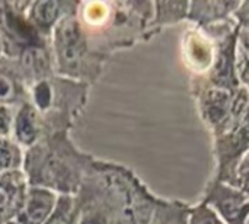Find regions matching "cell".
<instances>
[{
	"label": "cell",
	"mask_w": 249,
	"mask_h": 224,
	"mask_svg": "<svg viewBox=\"0 0 249 224\" xmlns=\"http://www.w3.org/2000/svg\"><path fill=\"white\" fill-rule=\"evenodd\" d=\"M74 201L79 224H149L158 197L127 166L95 157Z\"/></svg>",
	"instance_id": "1"
},
{
	"label": "cell",
	"mask_w": 249,
	"mask_h": 224,
	"mask_svg": "<svg viewBox=\"0 0 249 224\" xmlns=\"http://www.w3.org/2000/svg\"><path fill=\"white\" fill-rule=\"evenodd\" d=\"M93 159L73 141L70 131H54L25 150L22 172L29 187L74 197Z\"/></svg>",
	"instance_id": "2"
},
{
	"label": "cell",
	"mask_w": 249,
	"mask_h": 224,
	"mask_svg": "<svg viewBox=\"0 0 249 224\" xmlns=\"http://www.w3.org/2000/svg\"><path fill=\"white\" fill-rule=\"evenodd\" d=\"M50 45L55 76L88 85H93L101 77L109 58L92 47L76 13L66 15L57 23Z\"/></svg>",
	"instance_id": "3"
},
{
	"label": "cell",
	"mask_w": 249,
	"mask_h": 224,
	"mask_svg": "<svg viewBox=\"0 0 249 224\" xmlns=\"http://www.w3.org/2000/svg\"><path fill=\"white\" fill-rule=\"evenodd\" d=\"M90 85L53 76L29 87V102L41 114L44 134L70 131L83 114Z\"/></svg>",
	"instance_id": "4"
},
{
	"label": "cell",
	"mask_w": 249,
	"mask_h": 224,
	"mask_svg": "<svg viewBox=\"0 0 249 224\" xmlns=\"http://www.w3.org/2000/svg\"><path fill=\"white\" fill-rule=\"evenodd\" d=\"M194 86H197L196 95L201 118L212 130L214 138L228 131L249 105V90L245 86L236 90L206 85Z\"/></svg>",
	"instance_id": "5"
},
{
	"label": "cell",
	"mask_w": 249,
	"mask_h": 224,
	"mask_svg": "<svg viewBox=\"0 0 249 224\" xmlns=\"http://www.w3.org/2000/svg\"><path fill=\"white\" fill-rule=\"evenodd\" d=\"M31 1H0V38L3 57L16 58L23 50L48 42L28 20L26 9Z\"/></svg>",
	"instance_id": "6"
},
{
	"label": "cell",
	"mask_w": 249,
	"mask_h": 224,
	"mask_svg": "<svg viewBox=\"0 0 249 224\" xmlns=\"http://www.w3.org/2000/svg\"><path fill=\"white\" fill-rule=\"evenodd\" d=\"M217 157V181L235 187L236 171L241 160L249 153V105L233 125L214 138Z\"/></svg>",
	"instance_id": "7"
},
{
	"label": "cell",
	"mask_w": 249,
	"mask_h": 224,
	"mask_svg": "<svg viewBox=\"0 0 249 224\" xmlns=\"http://www.w3.org/2000/svg\"><path fill=\"white\" fill-rule=\"evenodd\" d=\"M225 224H247L249 220V195L242 190L214 179L203 200Z\"/></svg>",
	"instance_id": "8"
},
{
	"label": "cell",
	"mask_w": 249,
	"mask_h": 224,
	"mask_svg": "<svg viewBox=\"0 0 249 224\" xmlns=\"http://www.w3.org/2000/svg\"><path fill=\"white\" fill-rule=\"evenodd\" d=\"M182 48L188 69L197 74L198 79L206 77L213 66L216 54V44L213 38L209 36L204 29L197 26L185 34Z\"/></svg>",
	"instance_id": "9"
},
{
	"label": "cell",
	"mask_w": 249,
	"mask_h": 224,
	"mask_svg": "<svg viewBox=\"0 0 249 224\" xmlns=\"http://www.w3.org/2000/svg\"><path fill=\"white\" fill-rule=\"evenodd\" d=\"M79 1H57V0H36L31 1L26 9L29 23L45 38L51 34L57 23L70 13H76Z\"/></svg>",
	"instance_id": "10"
},
{
	"label": "cell",
	"mask_w": 249,
	"mask_h": 224,
	"mask_svg": "<svg viewBox=\"0 0 249 224\" xmlns=\"http://www.w3.org/2000/svg\"><path fill=\"white\" fill-rule=\"evenodd\" d=\"M28 182L22 171L0 173V224H7L20 211L28 192Z\"/></svg>",
	"instance_id": "11"
},
{
	"label": "cell",
	"mask_w": 249,
	"mask_h": 224,
	"mask_svg": "<svg viewBox=\"0 0 249 224\" xmlns=\"http://www.w3.org/2000/svg\"><path fill=\"white\" fill-rule=\"evenodd\" d=\"M42 136L44 124L41 114L35 109V106L29 101H26L15 108L10 137L23 150H26L32 147Z\"/></svg>",
	"instance_id": "12"
},
{
	"label": "cell",
	"mask_w": 249,
	"mask_h": 224,
	"mask_svg": "<svg viewBox=\"0 0 249 224\" xmlns=\"http://www.w3.org/2000/svg\"><path fill=\"white\" fill-rule=\"evenodd\" d=\"M57 198L58 195L48 190L29 187L20 211L7 224H44L53 213Z\"/></svg>",
	"instance_id": "13"
},
{
	"label": "cell",
	"mask_w": 249,
	"mask_h": 224,
	"mask_svg": "<svg viewBox=\"0 0 249 224\" xmlns=\"http://www.w3.org/2000/svg\"><path fill=\"white\" fill-rule=\"evenodd\" d=\"M26 101H29V90L22 74L13 60L3 57L0 60V106L18 108Z\"/></svg>",
	"instance_id": "14"
},
{
	"label": "cell",
	"mask_w": 249,
	"mask_h": 224,
	"mask_svg": "<svg viewBox=\"0 0 249 224\" xmlns=\"http://www.w3.org/2000/svg\"><path fill=\"white\" fill-rule=\"evenodd\" d=\"M241 1H190L188 19L198 28H207L233 16Z\"/></svg>",
	"instance_id": "15"
},
{
	"label": "cell",
	"mask_w": 249,
	"mask_h": 224,
	"mask_svg": "<svg viewBox=\"0 0 249 224\" xmlns=\"http://www.w3.org/2000/svg\"><path fill=\"white\" fill-rule=\"evenodd\" d=\"M190 206L181 201L158 198L149 224H188Z\"/></svg>",
	"instance_id": "16"
},
{
	"label": "cell",
	"mask_w": 249,
	"mask_h": 224,
	"mask_svg": "<svg viewBox=\"0 0 249 224\" xmlns=\"http://www.w3.org/2000/svg\"><path fill=\"white\" fill-rule=\"evenodd\" d=\"M190 1H155L152 28H162L188 19Z\"/></svg>",
	"instance_id": "17"
},
{
	"label": "cell",
	"mask_w": 249,
	"mask_h": 224,
	"mask_svg": "<svg viewBox=\"0 0 249 224\" xmlns=\"http://www.w3.org/2000/svg\"><path fill=\"white\" fill-rule=\"evenodd\" d=\"M25 150L12 138L0 137V173L22 171Z\"/></svg>",
	"instance_id": "18"
},
{
	"label": "cell",
	"mask_w": 249,
	"mask_h": 224,
	"mask_svg": "<svg viewBox=\"0 0 249 224\" xmlns=\"http://www.w3.org/2000/svg\"><path fill=\"white\" fill-rule=\"evenodd\" d=\"M44 224H79V211L74 197L58 195L53 213Z\"/></svg>",
	"instance_id": "19"
},
{
	"label": "cell",
	"mask_w": 249,
	"mask_h": 224,
	"mask_svg": "<svg viewBox=\"0 0 249 224\" xmlns=\"http://www.w3.org/2000/svg\"><path fill=\"white\" fill-rule=\"evenodd\" d=\"M188 224H225L219 214L204 201L190 208Z\"/></svg>",
	"instance_id": "20"
},
{
	"label": "cell",
	"mask_w": 249,
	"mask_h": 224,
	"mask_svg": "<svg viewBox=\"0 0 249 224\" xmlns=\"http://www.w3.org/2000/svg\"><path fill=\"white\" fill-rule=\"evenodd\" d=\"M236 64L249 67V31L239 28L236 44Z\"/></svg>",
	"instance_id": "21"
},
{
	"label": "cell",
	"mask_w": 249,
	"mask_h": 224,
	"mask_svg": "<svg viewBox=\"0 0 249 224\" xmlns=\"http://www.w3.org/2000/svg\"><path fill=\"white\" fill-rule=\"evenodd\" d=\"M15 108L0 106V137H10Z\"/></svg>",
	"instance_id": "22"
},
{
	"label": "cell",
	"mask_w": 249,
	"mask_h": 224,
	"mask_svg": "<svg viewBox=\"0 0 249 224\" xmlns=\"http://www.w3.org/2000/svg\"><path fill=\"white\" fill-rule=\"evenodd\" d=\"M233 19L238 22L239 28L249 31V1H241L239 7L233 13Z\"/></svg>",
	"instance_id": "23"
},
{
	"label": "cell",
	"mask_w": 249,
	"mask_h": 224,
	"mask_svg": "<svg viewBox=\"0 0 249 224\" xmlns=\"http://www.w3.org/2000/svg\"><path fill=\"white\" fill-rule=\"evenodd\" d=\"M3 58V42H1V38H0V60Z\"/></svg>",
	"instance_id": "24"
},
{
	"label": "cell",
	"mask_w": 249,
	"mask_h": 224,
	"mask_svg": "<svg viewBox=\"0 0 249 224\" xmlns=\"http://www.w3.org/2000/svg\"><path fill=\"white\" fill-rule=\"evenodd\" d=\"M245 87H247V89H248V90H249V80H248V83L245 85Z\"/></svg>",
	"instance_id": "25"
},
{
	"label": "cell",
	"mask_w": 249,
	"mask_h": 224,
	"mask_svg": "<svg viewBox=\"0 0 249 224\" xmlns=\"http://www.w3.org/2000/svg\"><path fill=\"white\" fill-rule=\"evenodd\" d=\"M247 224H249V220H248V222H247Z\"/></svg>",
	"instance_id": "26"
}]
</instances>
